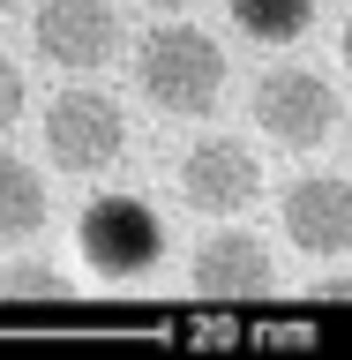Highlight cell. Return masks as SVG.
I'll return each mask as SVG.
<instances>
[{
    "label": "cell",
    "mask_w": 352,
    "mask_h": 360,
    "mask_svg": "<svg viewBox=\"0 0 352 360\" xmlns=\"http://www.w3.org/2000/svg\"><path fill=\"white\" fill-rule=\"evenodd\" d=\"M135 83H143V98H150L157 112L202 120V112H218V98H225V53L195 22H157L150 38L135 45Z\"/></svg>",
    "instance_id": "1"
},
{
    "label": "cell",
    "mask_w": 352,
    "mask_h": 360,
    "mask_svg": "<svg viewBox=\"0 0 352 360\" xmlns=\"http://www.w3.org/2000/svg\"><path fill=\"white\" fill-rule=\"evenodd\" d=\"M45 150L60 173H105L128 150V120L105 90H53L45 105Z\"/></svg>",
    "instance_id": "2"
},
{
    "label": "cell",
    "mask_w": 352,
    "mask_h": 360,
    "mask_svg": "<svg viewBox=\"0 0 352 360\" xmlns=\"http://www.w3.org/2000/svg\"><path fill=\"white\" fill-rule=\"evenodd\" d=\"M75 248H83V263L98 278H143L157 263V248H165V225H157L150 202H135V195H98L83 210Z\"/></svg>",
    "instance_id": "3"
},
{
    "label": "cell",
    "mask_w": 352,
    "mask_h": 360,
    "mask_svg": "<svg viewBox=\"0 0 352 360\" xmlns=\"http://www.w3.org/2000/svg\"><path fill=\"white\" fill-rule=\"evenodd\" d=\"M255 128L270 143H285V150H315L337 128V90L315 68H270L255 83Z\"/></svg>",
    "instance_id": "4"
},
{
    "label": "cell",
    "mask_w": 352,
    "mask_h": 360,
    "mask_svg": "<svg viewBox=\"0 0 352 360\" xmlns=\"http://www.w3.org/2000/svg\"><path fill=\"white\" fill-rule=\"evenodd\" d=\"M263 195V158L233 143V135H202L195 150L180 158V202L202 210V218H233Z\"/></svg>",
    "instance_id": "5"
},
{
    "label": "cell",
    "mask_w": 352,
    "mask_h": 360,
    "mask_svg": "<svg viewBox=\"0 0 352 360\" xmlns=\"http://www.w3.org/2000/svg\"><path fill=\"white\" fill-rule=\"evenodd\" d=\"M30 45L53 68H105L112 45H120V15H112L105 0H38Z\"/></svg>",
    "instance_id": "6"
},
{
    "label": "cell",
    "mask_w": 352,
    "mask_h": 360,
    "mask_svg": "<svg viewBox=\"0 0 352 360\" xmlns=\"http://www.w3.org/2000/svg\"><path fill=\"white\" fill-rule=\"evenodd\" d=\"M188 285L202 300H270L278 292V263L255 233H210L188 263Z\"/></svg>",
    "instance_id": "7"
},
{
    "label": "cell",
    "mask_w": 352,
    "mask_h": 360,
    "mask_svg": "<svg viewBox=\"0 0 352 360\" xmlns=\"http://www.w3.org/2000/svg\"><path fill=\"white\" fill-rule=\"evenodd\" d=\"M285 233L308 255H345L352 248V180H337V173L300 180L285 195Z\"/></svg>",
    "instance_id": "8"
},
{
    "label": "cell",
    "mask_w": 352,
    "mask_h": 360,
    "mask_svg": "<svg viewBox=\"0 0 352 360\" xmlns=\"http://www.w3.org/2000/svg\"><path fill=\"white\" fill-rule=\"evenodd\" d=\"M45 225V180L30 158L0 150V240H30Z\"/></svg>",
    "instance_id": "9"
},
{
    "label": "cell",
    "mask_w": 352,
    "mask_h": 360,
    "mask_svg": "<svg viewBox=\"0 0 352 360\" xmlns=\"http://www.w3.org/2000/svg\"><path fill=\"white\" fill-rule=\"evenodd\" d=\"M233 22L263 45H292V38H308L315 0H233Z\"/></svg>",
    "instance_id": "10"
},
{
    "label": "cell",
    "mask_w": 352,
    "mask_h": 360,
    "mask_svg": "<svg viewBox=\"0 0 352 360\" xmlns=\"http://www.w3.org/2000/svg\"><path fill=\"white\" fill-rule=\"evenodd\" d=\"M67 278L38 255H22V263H0V300H60Z\"/></svg>",
    "instance_id": "11"
},
{
    "label": "cell",
    "mask_w": 352,
    "mask_h": 360,
    "mask_svg": "<svg viewBox=\"0 0 352 360\" xmlns=\"http://www.w3.org/2000/svg\"><path fill=\"white\" fill-rule=\"evenodd\" d=\"M15 112H22V68L0 53V128H15Z\"/></svg>",
    "instance_id": "12"
},
{
    "label": "cell",
    "mask_w": 352,
    "mask_h": 360,
    "mask_svg": "<svg viewBox=\"0 0 352 360\" xmlns=\"http://www.w3.org/2000/svg\"><path fill=\"white\" fill-rule=\"evenodd\" d=\"M308 300H352V270H345V278H322V285H308Z\"/></svg>",
    "instance_id": "13"
},
{
    "label": "cell",
    "mask_w": 352,
    "mask_h": 360,
    "mask_svg": "<svg viewBox=\"0 0 352 360\" xmlns=\"http://www.w3.org/2000/svg\"><path fill=\"white\" fill-rule=\"evenodd\" d=\"M337 53H345V68H352V15H345V38H337Z\"/></svg>",
    "instance_id": "14"
},
{
    "label": "cell",
    "mask_w": 352,
    "mask_h": 360,
    "mask_svg": "<svg viewBox=\"0 0 352 360\" xmlns=\"http://www.w3.org/2000/svg\"><path fill=\"white\" fill-rule=\"evenodd\" d=\"M150 8H188V0H150Z\"/></svg>",
    "instance_id": "15"
},
{
    "label": "cell",
    "mask_w": 352,
    "mask_h": 360,
    "mask_svg": "<svg viewBox=\"0 0 352 360\" xmlns=\"http://www.w3.org/2000/svg\"><path fill=\"white\" fill-rule=\"evenodd\" d=\"M0 15H8V0H0Z\"/></svg>",
    "instance_id": "16"
}]
</instances>
